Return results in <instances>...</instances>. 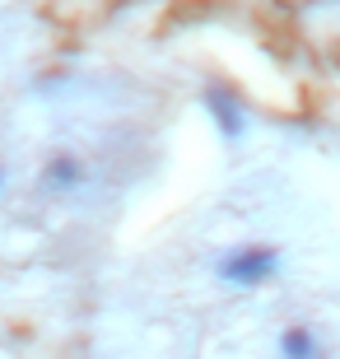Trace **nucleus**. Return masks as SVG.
<instances>
[{
	"mask_svg": "<svg viewBox=\"0 0 340 359\" xmlns=\"http://www.w3.org/2000/svg\"><path fill=\"white\" fill-rule=\"evenodd\" d=\"M280 355L285 359H322V346H317V336L308 327H289L280 336Z\"/></svg>",
	"mask_w": 340,
	"mask_h": 359,
	"instance_id": "nucleus-3",
	"label": "nucleus"
},
{
	"mask_svg": "<svg viewBox=\"0 0 340 359\" xmlns=\"http://www.w3.org/2000/svg\"><path fill=\"white\" fill-rule=\"evenodd\" d=\"M280 271V252L261 248V243H247V248H233L229 257H219V276L238 290H257Z\"/></svg>",
	"mask_w": 340,
	"mask_h": 359,
	"instance_id": "nucleus-1",
	"label": "nucleus"
},
{
	"mask_svg": "<svg viewBox=\"0 0 340 359\" xmlns=\"http://www.w3.org/2000/svg\"><path fill=\"white\" fill-rule=\"evenodd\" d=\"M205 107H210V117H215V126H219L229 140H238L243 135V126H247V117H243V107H238V98L229 89H205Z\"/></svg>",
	"mask_w": 340,
	"mask_h": 359,
	"instance_id": "nucleus-2",
	"label": "nucleus"
},
{
	"mask_svg": "<svg viewBox=\"0 0 340 359\" xmlns=\"http://www.w3.org/2000/svg\"><path fill=\"white\" fill-rule=\"evenodd\" d=\"M79 173H84V168H79V163L70 159V154H61V159H52V168H47V177H52V187H70V182H79Z\"/></svg>",
	"mask_w": 340,
	"mask_h": 359,
	"instance_id": "nucleus-4",
	"label": "nucleus"
}]
</instances>
